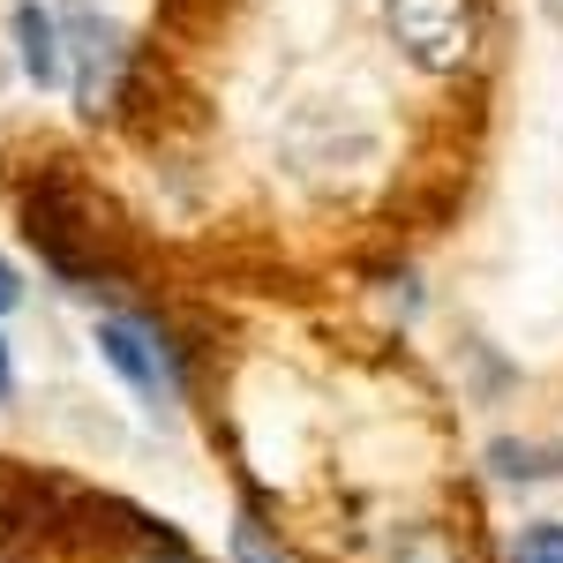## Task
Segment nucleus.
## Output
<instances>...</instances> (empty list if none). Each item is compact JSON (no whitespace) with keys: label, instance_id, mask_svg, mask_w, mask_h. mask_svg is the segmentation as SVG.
Returning <instances> with one entry per match:
<instances>
[{"label":"nucleus","instance_id":"obj_1","mask_svg":"<svg viewBox=\"0 0 563 563\" xmlns=\"http://www.w3.org/2000/svg\"><path fill=\"white\" fill-rule=\"evenodd\" d=\"M398 53L429 76H459L474 60V0H384Z\"/></svg>","mask_w":563,"mask_h":563},{"label":"nucleus","instance_id":"obj_2","mask_svg":"<svg viewBox=\"0 0 563 563\" xmlns=\"http://www.w3.org/2000/svg\"><path fill=\"white\" fill-rule=\"evenodd\" d=\"M60 38H68V60H76V106L84 113H106L121 98V76H129V38L90 15V8H68L60 15Z\"/></svg>","mask_w":563,"mask_h":563},{"label":"nucleus","instance_id":"obj_3","mask_svg":"<svg viewBox=\"0 0 563 563\" xmlns=\"http://www.w3.org/2000/svg\"><path fill=\"white\" fill-rule=\"evenodd\" d=\"M98 353L121 368L135 384V398H151V406H174V390H180V376H174V353L158 346L143 323H129V316H106L98 323Z\"/></svg>","mask_w":563,"mask_h":563},{"label":"nucleus","instance_id":"obj_4","mask_svg":"<svg viewBox=\"0 0 563 563\" xmlns=\"http://www.w3.org/2000/svg\"><path fill=\"white\" fill-rule=\"evenodd\" d=\"M15 38H23V76H31V84H60V23H53V15H45L38 0H23V8H15Z\"/></svg>","mask_w":563,"mask_h":563},{"label":"nucleus","instance_id":"obj_5","mask_svg":"<svg viewBox=\"0 0 563 563\" xmlns=\"http://www.w3.org/2000/svg\"><path fill=\"white\" fill-rule=\"evenodd\" d=\"M488 466L504 481H556L563 474V443H488Z\"/></svg>","mask_w":563,"mask_h":563},{"label":"nucleus","instance_id":"obj_6","mask_svg":"<svg viewBox=\"0 0 563 563\" xmlns=\"http://www.w3.org/2000/svg\"><path fill=\"white\" fill-rule=\"evenodd\" d=\"M511 563H563V519H533L511 541Z\"/></svg>","mask_w":563,"mask_h":563},{"label":"nucleus","instance_id":"obj_7","mask_svg":"<svg viewBox=\"0 0 563 563\" xmlns=\"http://www.w3.org/2000/svg\"><path fill=\"white\" fill-rule=\"evenodd\" d=\"M390 563H459V556L443 549V533H435V526H406V533H398V549H390Z\"/></svg>","mask_w":563,"mask_h":563},{"label":"nucleus","instance_id":"obj_8","mask_svg":"<svg viewBox=\"0 0 563 563\" xmlns=\"http://www.w3.org/2000/svg\"><path fill=\"white\" fill-rule=\"evenodd\" d=\"M233 563H286V556H278V541L263 533V519H241L233 526Z\"/></svg>","mask_w":563,"mask_h":563},{"label":"nucleus","instance_id":"obj_9","mask_svg":"<svg viewBox=\"0 0 563 563\" xmlns=\"http://www.w3.org/2000/svg\"><path fill=\"white\" fill-rule=\"evenodd\" d=\"M23 301V286H15V271H8V263H0V316H8V308Z\"/></svg>","mask_w":563,"mask_h":563},{"label":"nucleus","instance_id":"obj_10","mask_svg":"<svg viewBox=\"0 0 563 563\" xmlns=\"http://www.w3.org/2000/svg\"><path fill=\"white\" fill-rule=\"evenodd\" d=\"M15 390V361H8V339H0V398Z\"/></svg>","mask_w":563,"mask_h":563},{"label":"nucleus","instance_id":"obj_11","mask_svg":"<svg viewBox=\"0 0 563 563\" xmlns=\"http://www.w3.org/2000/svg\"><path fill=\"white\" fill-rule=\"evenodd\" d=\"M549 15H563V0H549Z\"/></svg>","mask_w":563,"mask_h":563},{"label":"nucleus","instance_id":"obj_12","mask_svg":"<svg viewBox=\"0 0 563 563\" xmlns=\"http://www.w3.org/2000/svg\"><path fill=\"white\" fill-rule=\"evenodd\" d=\"M174 563H180V549H174Z\"/></svg>","mask_w":563,"mask_h":563}]
</instances>
